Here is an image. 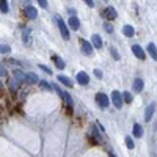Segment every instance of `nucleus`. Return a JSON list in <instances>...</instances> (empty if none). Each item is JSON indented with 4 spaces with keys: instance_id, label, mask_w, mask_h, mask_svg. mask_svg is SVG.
Returning a JSON list of instances; mask_svg holds the SVG:
<instances>
[{
    "instance_id": "obj_36",
    "label": "nucleus",
    "mask_w": 157,
    "mask_h": 157,
    "mask_svg": "<svg viewBox=\"0 0 157 157\" xmlns=\"http://www.w3.org/2000/svg\"><path fill=\"white\" fill-rule=\"evenodd\" d=\"M0 86H2V83H0Z\"/></svg>"
},
{
    "instance_id": "obj_26",
    "label": "nucleus",
    "mask_w": 157,
    "mask_h": 157,
    "mask_svg": "<svg viewBox=\"0 0 157 157\" xmlns=\"http://www.w3.org/2000/svg\"><path fill=\"white\" fill-rule=\"evenodd\" d=\"M110 54H112L113 60H116V61L120 60V54H118V50H116V47H113V46L110 47Z\"/></svg>"
},
{
    "instance_id": "obj_31",
    "label": "nucleus",
    "mask_w": 157,
    "mask_h": 157,
    "mask_svg": "<svg viewBox=\"0 0 157 157\" xmlns=\"http://www.w3.org/2000/svg\"><path fill=\"white\" fill-rule=\"evenodd\" d=\"M5 75H6V69L0 64V77H5Z\"/></svg>"
},
{
    "instance_id": "obj_23",
    "label": "nucleus",
    "mask_w": 157,
    "mask_h": 157,
    "mask_svg": "<svg viewBox=\"0 0 157 157\" xmlns=\"http://www.w3.org/2000/svg\"><path fill=\"white\" fill-rule=\"evenodd\" d=\"M91 130H93V134H94V138H96V141H98V143H102L104 140H102L101 134L98 132V129H96V126H93V127H91Z\"/></svg>"
},
{
    "instance_id": "obj_7",
    "label": "nucleus",
    "mask_w": 157,
    "mask_h": 157,
    "mask_svg": "<svg viewBox=\"0 0 157 157\" xmlns=\"http://www.w3.org/2000/svg\"><path fill=\"white\" fill-rule=\"evenodd\" d=\"M13 77H14V80H16V83H24L25 80H27V74H24L21 69H16L14 72H13Z\"/></svg>"
},
{
    "instance_id": "obj_20",
    "label": "nucleus",
    "mask_w": 157,
    "mask_h": 157,
    "mask_svg": "<svg viewBox=\"0 0 157 157\" xmlns=\"http://www.w3.org/2000/svg\"><path fill=\"white\" fill-rule=\"evenodd\" d=\"M52 60L55 61V64H57V68H58V69H64V68H66V64H64V61H63L60 57L55 55V57H52Z\"/></svg>"
},
{
    "instance_id": "obj_13",
    "label": "nucleus",
    "mask_w": 157,
    "mask_h": 157,
    "mask_svg": "<svg viewBox=\"0 0 157 157\" xmlns=\"http://www.w3.org/2000/svg\"><path fill=\"white\" fill-rule=\"evenodd\" d=\"M143 86H145V82H143V78H135L134 83H132V88L135 93H141L143 91Z\"/></svg>"
},
{
    "instance_id": "obj_27",
    "label": "nucleus",
    "mask_w": 157,
    "mask_h": 157,
    "mask_svg": "<svg viewBox=\"0 0 157 157\" xmlns=\"http://www.w3.org/2000/svg\"><path fill=\"white\" fill-rule=\"evenodd\" d=\"M10 46H6V44H0V54H10Z\"/></svg>"
},
{
    "instance_id": "obj_12",
    "label": "nucleus",
    "mask_w": 157,
    "mask_h": 157,
    "mask_svg": "<svg viewBox=\"0 0 157 157\" xmlns=\"http://www.w3.org/2000/svg\"><path fill=\"white\" fill-rule=\"evenodd\" d=\"M154 112H155V104L152 102V104H149V105L146 107V112H145V120H146V121H151V120H152Z\"/></svg>"
},
{
    "instance_id": "obj_25",
    "label": "nucleus",
    "mask_w": 157,
    "mask_h": 157,
    "mask_svg": "<svg viewBox=\"0 0 157 157\" xmlns=\"http://www.w3.org/2000/svg\"><path fill=\"white\" fill-rule=\"evenodd\" d=\"M38 78H39V77H38L36 74H33V72H32V74H27V80H29L30 83H36Z\"/></svg>"
},
{
    "instance_id": "obj_2",
    "label": "nucleus",
    "mask_w": 157,
    "mask_h": 157,
    "mask_svg": "<svg viewBox=\"0 0 157 157\" xmlns=\"http://www.w3.org/2000/svg\"><path fill=\"white\" fill-rule=\"evenodd\" d=\"M94 99H96L98 105H99L101 109H107L109 104H110V99H109V96H107L105 93H98Z\"/></svg>"
},
{
    "instance_id": "obj_33",
    "label": "nucleus",
    "mask_w": 157,
    "mask_h": 157,
    "mask_svg": "<svg viewBox=\"0 0 157 157\" xmlns=\"http://www.w3.org/2000/svg\"><path fill=\"white\" fill-rule=\"evenodd\" d=\"M39 68H41V69H43V71H46V72H47V74H50V72H52V71H50V69H49V68H47V66H44V64H39Z\"/></svg>"
},
{
    "instance_id": "obj_14",
    "label": "nucleus",
    "mask_w": 157,
    "mask_h": 157,
    "mask_svg": "<svg viewBox=\"0 0 157 157\" xmlns=\"http://www.w3.org/2000/svg\"><path fill=\"white\" fill-rule=\"evenodd\" d=\"M57 78H58V82H60V83H63L64 86H68V88H72V86H74L72 80H71L69 77H66V75H63V74H60V75H58Z\"/></svg>"
},
{
    "instance_id": "obj_28",
    "label": "nucleus",
    "mask_w": 157,
    "mask_h": 157,
    "mask_svg": "<svg viewBox=\"0 0 157 157\" xmlns=\"http://www.w3.org/2000/svg\"><path fill=\"white\" fill-rule=\"evenodd\" d=\"M39 85H41V88H44V90H52V88H54V86H52L49 82H46V80H41V82H39Z\"/></svg>"
},
{
    "instance_id": "obj_22",
    "label": "nucleus",
    "mask_w": 157,
    "mask_h": 157,
    "mask_svg": "<svg viewBox=\"0 0 157 157\" xmlns=\"http://www.w3.org/2000/svg\"><path fill=\"white\" fill-rule=\"evenodd\" d=\"M123 101H124V104H130L132 102V94L129 91H123Z\"/></svg>"
},
{
    "instance_id": "obj_18",
    "label": "nucleus",
    "mask_w": 157,
    "mask_h": 157,
    "mask_svg": "<svg viewBox=\"0 0 157 157\" xmlns=\"http://www.w3.org/2000/svg\"><path fill=\"white\" fill-rule=\"evenodd\" d=\"M91 44H93V47H96V49H101L102 47V38L99 35H93L91 36Z\"/></svg>"
},
{
    "instance_id": "obj_8",
    "label": "nucleus",
    "mask_w": 157,
    "mask_h": 157,
    "mask_svg": "<svg viewBox=\"0 0 157 157\" xmlns=\"http://www.w3.org/2000/svg\"><path fill=\"white\" fill-rule=\"evenodd\" d=\"M132 52H134V55H135L137 58H140V60H145V58H146L145 50H143L141 46H138V44H134V46H132Z\"/></svg>"
},
{
    "instance_id": "obj_35",
    "label": "nucleus",
    "mask_w": 157,
    "mask_h": 157,
    "mask_svg": "<svg viewBox=\"0 0 157 157\" xmlns=\"http://www.w3.org/2000/svg\"><path fill=\"white\" fill-rule=\"evenodd\" d=\"M110 157H115V155H110Z\"/></svg>"
},
{
    "instance_id": "obj_34",
    "label": "nucleus",
    "mask_w": 157,
    "mask_h": 157,
    "mask_svg": "<svg viewBox=\"0 0 157 157\" xmlns=\"http://www.w3.org/2000/svg\"><path fill=\"white\" fill-rule=\"evenodd\" d=\"M83 2H85V3H86V5L90 6V8H93V6H94V3H93V0H83Z\"/></svg>"
},
{
    "instance_id": "obj_10",
    "label": "nucleus",
    "mask_w": 157,
    "mask_h": 157,
    "mask_svg": "<svg viewBox=\"0 0 157 157\" xmlns=\"http://www.w3.org/2000/svg\"><path fill=\"white\" fill-rule=\"evenodd\" d=\"M104 16H105L107 19H110V21H113V19L118 17V13H116V10L113 6H107L105 11H104Z\"/></svg>"
},
{
    "instance_id": "obj_30",
    "label": "nucleus",
    "mask_w": 157,
    "mask_h": 157,
    "mask_svg": "<svg viewBox=\"0 0 157 157\" xmlns=\"http://www.w3.org/2000/svg\"><path fill=\"white\" fill-rule=\"evenodd\" d=\"M38 3L41 8H47V0H38Z\"/></svg>"
},
{
    "instance_id": "obj_21",
    "label": "nucleus",
    "mask_w": 157,
    "mask_h": 157,
    "mask_svg": "<svg viewBox=\"0 0 157 157\" xmlns=\"http://www.w3.org/2000/svg\"><path fill=\"white\" fill-rule=\"evenodd\" d=\"M0 11H2L3 14H6V13L10 11V6H8L6 0H0Z\"/></svg>"
},
{
    "instance_id": "obj_4",
    "label": "nucleus",
    "mask_w": 157,
    "mask_h": 157,
    "mask_svg": "<svg viewBox=\"0 0 157 157\" xmlns=\"http://www.w3.org/2000/svg\"><path fill=\"white\" fill-rule=\"evenodd\" d=\"M57 24H58V29H60L61 36H63L64 39H69V29H68V25L64 24V21H63L60 16H57Z\"/></svg>"
},
{
    "instance_id": "obj_16",
    "label": "nucleus",
    "mask_w": 157,
    "mask_h": 157,
    "mask_svg": "<svg viewBox=\"0 0 157 157\" xmlns=\"http://www.w3.org/2000/svg\"><path fill=\"white\" fill-rule=\"evenodd\" d=\"M25 14H27L29 19H36V16H38V10H36L35 6H27V8H25Z\"/></svg>"
},
{
    "instance_id": "obj_6",
    "label": "nucleus",
    "mask_w": 157,
    "mask_h": 157,
    "mask_svg": "<svg viewBox=\"0 0 157 157\" xmlns=\"http://www.w3.org/2000/svg\"><path fill=\"white\" fill-rule=\"evenodd\" d=\"M22 41L25 46H30L32 44V30L29 27L22 29Z\"/></svg>"
},
{
    "instance_id": "obj_19",
    "label": "nucleus",
    "mask_w": 157,
    "mask_h": 157,
    "mask_svg": "<svg viewBox=\"0 0 157 157\" xmlns=\"http://www.w3.org/2000/svg\"><path fill=\"white\" fill-rule=\"evenodd\" d=\"M132 134H134V137H135V138H141V137H143V129H141V126H140L138 123H135V124H134Z\"/></svg>"
},
{
    "instance_id": "obj_15",
    "label": "nucleus",
    "mask_w": 157,
    "mask_h": 157,
    "mask_svg": "<svg viewBox=\"0 0 157 157\" xmlns=\"http://www.w3.org/2000/svg\"><path fill=\"white\" fill-rule=\"evenodd\" d=\"M148 54H149V57H151L154 61H157V47H155L154 43H149V44H148Z\"/></svg>"
},
{
    "instance_id": "obj_32",
    "label": "nucleus",
    "mask_w": 157,
    "mask_h": 157,
    "mask_svg": "<svg viewBox=\"0 0 157 157\" xmlns=\"http://www.w3.org/2000/svg\"><path fill=\"white\" fill-rule=\"evenodd\" d=\"M94 75H96L98 78H102V71H101V69H94Z\"/></svg>"
},
{
    "instance_id": "obj_1",
    "label": "nucleus",
    "mask_w": 157,
    "mask_h": 157,
    "mask_svg": "<svg viewBox=\"0 0 157 157\" xmlns=\"http://www.w3.org/2000/svg\"><path fill=\"white\" fill-rule=\"evenodd\" d=\"M54 90L57 91V93L61 96V99L64 101V104H66L68 107H72L74 105V101H72V96L68 93V91H64V90H61L60 86H54Z\"/></svg>"
},
{
    "instance_id": "obj_24",
    "label": "nucleus",
    "mask_w": 157,
    "mask_h": 157,
    "mask_svg": "<svg viewBox=\"0 0 157 157\" xmlns=\"http://www.w3.org/2000/svg\"><path fill=\"white\" fill-rule=\"evenodd\" d=\"M126 146L129 149H134L135 148V143H134V138L132 137H126Z\"/></svg>"
},
{
    "instance_id": "obj_29",
    "label": "nucleus",
    "mask_w": 157,
    "mask_h": 157,
    "mask_svg": "<svg viewBox=\"0 0 157 157\" xmlns=\"http://www.w3.org/2000/svg\"><path fill=\"white\" fill-rule=\"evenodd\" d=\"M104 30H105L107 33H112V32H113L112 24H110V22H104Z\"/></svg>"
},
{
    "instance_id": "obj_5",
    "label": "nucleus",
    "mask_w": 157,
    "mask_h": 157,
    "mask_svg": "<svg viewBox=\"0 0 157 157\" xmlns=\"http://www.w3.org/2000/svg\"><path fill=\"white\" fill-rule=\"evenodd\" d=\"M80 47H82V52L85 55H88V57L93 55V44H91L90 41H86V39H80Z\"/></svg>"
},
{
    "instance_id": "obj_17",
    "label": "nucleus",
    "mask_w": 157,
    "mask_h": 157,
    "mask_svg": "<svg viewBox=\"0 0 157 157\" xmlns=\"http://www.w3.org/2000/svg\"><path fill=\"white\" fill-rule=\"evenodd\" d=\"M123 35L127 36V38H132L135 35V29L132 27V25H124L123 27Z\"/></svg>"
},
{
    "instance_id": "obj_11",
    "label": "nucleus",
    "mask_w": 157,
    "mask_h": 157,
    "mask_svg": "<svg viewBox=\"0 0 157 157\" xmlns=\"http://www.w3.org/2000/svg\"><path fill=\"white\" fill-rule=\"evenodd\" d=\"M75 78H77V82L80 83V85H88V83H90V77H88V74H86V72H83V71L78 72Z\"/></svg>"
},
{
    "instance_id": "obj_3",
    "label": "nucleus",
    "mask_w": 157,
    "mask_h": 157,
    "mask_svg": "<svg viewBox=\"0 0 157 157\" xmlns=\"http://www.w3.org/2000/svg\"><path fill=\"white\" fill-rule=\"evenodd\" d=\"M112 102H113V105L116 107V109H121L123 107V104H124V101H123V94L120 93V91H112Z\"/></svg>"
},
{
    "instance_id": "obj_9",
    "label": "nucleus",
    "mask_w": 157,
    "mask_h": 157,
    "mask_svg": "<svg viewBox=\"0 0 157 157\" xmlns=\"http://www.w3.org/2000/svg\"><path fill=\"white\" fill-rule=\"evenodd\" d=\"M68 25H69V29H71V30L77 32L78 29H80V21H78V17H77V16H71V17H69Z\"/></svg>"
}]
</instances>
